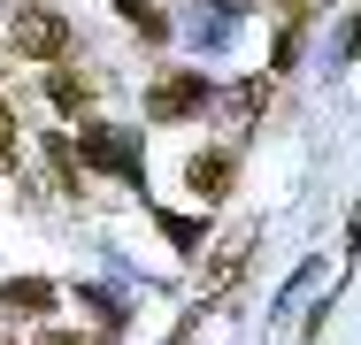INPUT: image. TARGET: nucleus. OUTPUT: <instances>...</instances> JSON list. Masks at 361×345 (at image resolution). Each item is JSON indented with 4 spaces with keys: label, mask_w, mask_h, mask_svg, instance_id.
Segmentation results:
<instances>
[{
    "label": "nucleus",
    "mask_w": 361,
    "mask_h": 345,
    "mask_svg": "<svg viewBox=\"0 0 361 345\" xmlns=\"http://www.w3.org/2000/svg\"><path fill=\"white\" fill-rule=\"evenodd\" d=\"M8 39H16V54H31V62H54V54L70 46V23H62L47 0H31V8H16V15H8Z\"/></svg>",
    "instance_id": "1"
},
{
    "label": "nucleus",
    "mask_w": 361,
    "mask_h": 345,
    "mask_svg": "<svg viewBox=\"0 0 361 345\" xmlns=\"http://www.w3.org/2000/svg\"><path fill=\"white\" fill-rule=\"evenodd\" d=\"M192 108H208V77H192V69H169V77L146 92V115H154V123H177V115H192Z\"/></svg>",
    "instance_id": "2"
},
{
    "label": "nucleus",
    "mask_w": 361,
    "mask_h": 345,
    "mask_svg": "<svg viewBox=\"0 0 361 345\" xmlns=\"http://www.w3.org/2000/svg\"><path fill=\"white\" fill-rule=\"evenodd\" d=\"M77 161H92V169H116V177H131V184L146 177V169H139V146H131L123 131H85Z\"/></svg>",
    "instance_id": "3"
},
{
    "label": "nucleus",
    "mask_w": 361,
    "mask_h": 345,
    "mask_svg": "<svg viewBox=\"0 0 361 345\" xmlns=\"http://www.w3.org/2000/svg\"><path fill=\"white\" fill-rule=\"evenodd\" d=\"M54 299H62V291H54L47 276H16V284H0V307H8V315H54Z\"/></svg>",
    "instance_id": "4"
},
{
    "label": "nucleus",
    "mask_w": 361,
    "mask_h": 345,
    "mask_svg": "<svg viewBox=\"0 0 361 345\" xmlns=\"http://www.w3.org/2000/svg\"><path fill=\"white\" fill-rule=\"evenodd\" d=\"M185 184H192L200 200H223V192H231V153H192Z\"/></svg>",
    "instance_id": "5"
},
{
    "label": "nucleus",
    "mask_w": 361,
    "mask_h": 345,
    "mask_svg": "<svg viewBox=\"0 0 361 345\" xmlns=\"http://www.w3.org/2000/svg\"><path fill=\"white\" fill-rule=\"evenodd\" d=\"M116 15H123V23L139 31V39H169V23L154 15V0H116Z\"/></svg>",
    "instance_id": "6"
},
{
    "label": "nucleus",
    "mask_w": 361,
    "mask_h": 345,
    "mask_svg": "<svg viewBox=\"0 0 361 345\" xmlns=\"http://www.w3.org/2000/svg\"><path fill=\"white\" fill-rule=\"evenodd\" d=\"M47 92H54V108H85V100H92V84H85L77 69H54V77H47Z\"/></svg>",
    "instance_id": "7"
},
{
    "label": "nucleus",
    "mask_w": 361,
    "mask_h": 345,
    "mask_svg": "<svg viewBox=\"0 0 361 345\" xmlns=\"http://www.w3.org/2000/svg\"><path fill=\"white\" fill-rule=\"evenodd\" d=\"M161 238H169L177 253H192V246H200V222H185V215H161Z\"/></svg>",
    "instance_id": "8"
},
{
    "label": "nucleus",
    "mask_w": 361,
    "mask_h": 345,
    "mask_svg": "<svg viewBox=\"0 0 361 345\" xmlns=\"http://www.w3.org/2000/svg\"><path fill=\"white\" fill-rule=\"evenodd\" d=\"M0 161H16V115H8V100H0Z\"/></svg>",
    "instance_id": "9"
},
{
    "label": "nucleus",
    "mask_w": 361,
    "mask_h": 345,
    "mask_svg": "<svg viewBox=\"0 0 361 345\" xmlns=\"http://www.w3.org/2000/svg\"><path fill=\"white\" fill-rule=\"evenodd\" d=\"M354 246H361V207H354Z\"/></svg>",
    "instance_id": "10"
}]
</instances>
